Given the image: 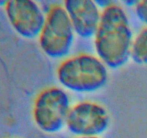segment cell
<instances>
[{
    "mask_svg": "<svg viewBox=\"0 0 147 138\" xmlns=\"http://www.w3.org/2000/svg\"><path fill=\"white\" fill-rule=\"evenodd\" d=\"M56 76L64 89L77 93H92L109 80V67L98 56L80 53L65 58L57 66Z\"/></svg>",
    "mask_w": 147,
    "mask_h": 138,
    "instance_id": "7a4b0ae2",
    "label": "cell"
},
{
    "mask_svg": "<svg viewBox=\"0 0 147 138\" xmlns=\"http://www.w3.org/2000/svg\"><path fill=\"white\" fill-rule=\"evenodd\" d=\"M70 108V96L64 89L55 86L47 87L34 99L33 120L42 132L56 133L65 125Z\"/></svg>",
    "mask_w": 147,
    "mask_h": 138,
    "instance_id": "277c9868",
    "label": "cell"
},
{
    "mask_svg": "<svg viewBox=\"0 0 147 138\" xmlns=\"http://www.w3.org/2000/svg\"><path fill=\"white\" fill-rule=\"evenodd\" d=\"M75 138H101L100 137H76Z\"/></svg>",
    "mask_w": 147,
    "mask_h": 138,
    "instance_id": "30bf717a",
    "label": "cell"
},
{
    "mask_svg": "<svg viewBox=\"0 0 147 138\" xmlns=\"http://www.w3.org/2000/svg\"><path fill=\"white\" fill-rule=\"evenodd\" d=\"M134 11L139 20L147 27V0L136 1L134 5Z\"/></svg>",
    "mask_w": 147,
    "mask_h": 138,
    "instance_id": "9c48e42d",
    "label": "cell"
},
{
    "mask_svg": "<svg viewBox=\"0 0 147 138\" xmlns=\"http://www.w3.org/2000/svg\"><path fill=\"white\" fill-rule=\"evenodd\" d=\"M4 10L9 22L19 35L26 39L38 37L44 26L46 14L36 1H7Z\"/></svg>",
    "mask_w": 147,
    "mask_h": 138,
    "instance_id": "8992f818",
    "label": "cell"
},
{
    "mask_svg": "<svg viewBox=\"0 0 147 138\" xmlns=\"http://www.w3.org/2000/svg\"><path fill=\"white\" fill-rule=\"evenodd\" d=\"M76 34L64 6L53 4L46 13L44 26L38 36L39 46L49 57L63 58L70 53Z\"/></svg>",
    "mask_w": 147,
    "mask_h": 138,
    "instance_id": "3957f363",
    "label": "cell"
},
{
    "mask_svg": "<svg viewBox=\"0 0 147 138\" xmlns=\"http://www.w3.org/2000/svg\"><path fill=\"white\" fill-rule=\"evenodd\" d=\"M5 4H6V1H0V6H4V5H5Z\"/></svg>",
    "mask_w": 147,
    "mask_h": 138,
    "instance_id": "8fae6325",
    "label": "cell"
},
{
    "mask_svg": "<svg viewBox=\"0 0 147 138\" xmlns=\"http://www.w3.org/2000/svg\"><path fill=\"white\" fill-rule=\"evenodd\" d=\"M93 37L97 56L108 67L119 68L127 63L134 38L122 6L111 2L104 7Z\"/></svg>",
    "mask_w": 147,
    "mask_h": 138,
    "instance_id": "6da1fadb",
    "label": "cell"
},
{
    "mask_svg": "<svg viewBox=\"0 0 147 138\" xmlns=\"http://www.w3.org/2000/svg\"><path fill=\"white\" fill-rule=\"evenodd\" d=\"M63 6L76 34L83 38L93 37L102 14L97 3L92 0H67Z\"/></svg>",
    "mask_w": 147,
    "mask_h": 138,
    "instance_id": "52a82bcc",
    "label": "cell"
},
{
    "mask_svg": "<svg viewBox=\"0 0 147 138\" xmlns=\"http://www.w3.org/2000/svg\"><path fill=\"white\" fill-rule=\"evenodd\" d=\"M131 57L138 64L147 65V27L134 39Z\"/></svg>",
    "mask_w": 147,
    "mask_h": 138,
    "instance_id": "ba28073f",
    "label": "cell"
},
{
    "mask_svg": "<svg viewBox=\"0 0 147 138\" xmlns=\"http://www.w3.org/2000/svg\"><path fill=\"white\" fill-rule=\"evenodd\" d=\"M8 138H15V137H8Z\"/></svg>",
    "mask_w": 147,
    "mask_h": 138,
    "instance_id": "7c38bea8",
    "label": "cell"
},
{
    "mask_svg": "<svg viewBox=\"0 0 147 138\" xmlns=\"http://www.w3.org/2000/svg\"><path fill=\"white\" fill-rule=\"evenodd\" d=\"M110 124V115L104 106L83 101L71 106L65 126L76 137H99Z\"/></svg>",
    "mask_w": 147,
    "mask_h": 138,
    "instance_id": "5b68a950",
    "label": "cell"
}]
</instances>
